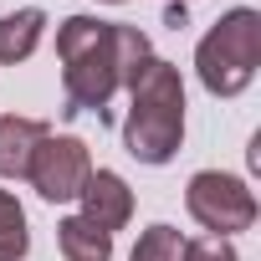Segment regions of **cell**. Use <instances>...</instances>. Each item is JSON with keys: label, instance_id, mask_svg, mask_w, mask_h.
<instances>
[{"label": "cell", "instance_id": "cell-1", "mask_svg": "<svg viewBox=\"0 0 261 261\" xmlns=\"http://www.w3.org/2000/svg\"><path fill=\"white\" fill-rule=\"evenodd\" d=\"M57 57H62V87H67V118L97 113L108 118V102L118 87H128L134 67L149 57V36L139 26H118V21H92L72 16L57 26Z\"/></svg>", "mask_w": 261, "mask_h": 261}, {"label": "cell", "instance_id": "cell-2", "mask_svg": "<svg viewBox=\"0 0 261 261\" xmlns=\"http://www.w3.org/2000/svg\"><path fill=\"white\" fill-rule=\"evenodd\" d=\"M128 123H123V144L139 164H169L185 144V82L174 72V62L164 57H144L128 77Z\"/></svg>", "mask_w": 261, "mask_h": 261}, {"label": "cell", "instance_id": "cell-3", "mask_svg": "<svg viewBox=\"0 0 261 261\" xmlns=\"http://www.w3.org/2000/svg\"><path fill=\"white\" fill-rule=\"evenodd\" d=\"M256 67H261V16L246 11V6H236V11H225V16L210 26V36L200 41L195 72H200L205 92L236 97V92L251 87Z\"/></svg>", "mask_w": 261, "mask_h": 261}, {"label": "cell", "instance_id": "cell-4", "mask_svg": "<svg viewBox=\"0 0 261 261\" xmlns=\"http://www.w3.org/2000/svg\"><path fill=\"white\" fill-rule=\"evenodd\" d=\"M185 205L210 236H230V230H246L256 220V195L236 174H220V169H200L185 190Z\"/></svg>", "mask_w": 261, "mask_h": 261}, {"label": "cell", "instance_id": "cell-5", "mask_svg": "<svg viewBox=\"0 0 261 261\" xmlns=\"http://www.w3.org/2000/svg\"><path fill=\"white\" fill-rule=\"evenodd\" d=\"M87 174H92L87 144H82V139H57V134H46V139L36 144L31 169H26V179L36 185V195L51 200V205L77 200V190L87 185Z\"/></svg>", "mask_w": 261, "mask_h": 261}, {"label": "cell", "instance_id": "cell-6", "mask_svg": "<svg viewBox=\"0 0 261 261\" xmlns=\"http://www.w3.org/2000/svg\"><path fill=\"white\" fill-rule=\"evenodd\" d=\"M77 200H82V220H92L97 230H123L128 225V215H134V190H128L113 169H97V174H87V185L77 190Z\"/></svg>", "mask_w": 261, "mask_h": 261}, {"label": "cell", "instance_id": "cell-7", "mask_svg": "<svg viewBox=\"0 0 261 261\" xmlns=\"http://www.w3.org/2000/svg\"><path fill=\"white\" fill-rule=\"evenodd\" d=\"M46 134H51V128L41 118H16V113L0 118V179H26L31 154H36V144Z\"/></svg>", "mask_w": 261, "mask_h": 261}, {"label": "cell", "instance_id": "cell-8", "mask_svg": "<svg viewBox=\"0 0 261 261\" xmlns=\"http://www.w3.org/2000/svg\"><path fill=\"white\" fill-rule=\"evenodd\" d=\"M41 26H46V11H36V6L0 16V62H6V67L26 62L36 51V41H41Z\"/></svg>", "mask_w": 261, "mask_h": 261}, {"label": "cell", "instance_id": "cell-9", "mask_svg": "<svg viewBox=\"0 0 261 261\" xmlns=\"http://www.w3.org/2000/svg\"><path fill=\"white\" fill-rule=\"evenodd\" d=\"M57 246H62L67 261H113V236L97 230V225L82 220V215H67V220L57 225Z\"/></svg>", "mask_w": 261, "mask_h": 261}, {"label": "cell", "instance_id": "cell-10", "mask_svg": "<svg viewBox=\"0 0 261 261\" xmlns=\"http://www.w3.org/2000/svg\"><path fill=\"white\" fill-rule=\"evenodd\" d=\"M31 251V236H26V210L16 205V195L0 190V261H21Z\"/></svg>", "mask_w": 261, "mask_h": 261}, {"label": "cell", "instance_id": "cell-11", "mask_svg": "<svg viewBox=\"0 0 261 261\" xmlns=\"http://www.w3.org/2000/svg\"><path fill=\"white\" fill-rule=\"evenodd\" d=\"M179 251H185V236L174 225H149L128 261H179Z\"/></svg>", "mask_w": 261, "mask_h": 261}, {"label": "cell", "instance_id": "cell-12", "mask_svg": "<svg viewBox=\"0 0 261 261\" xmlns=\"http://www.w3.org/2000/svg\"><path fill=\"white\" fill-rule=\"evenodd\" d=\"M179 261H241V256H236V246L225 236H205V241H185Z\"/></svg>", "mask_w": 261, "mask_h": 261}, {"label": "cell", "instance_id": "cell-13", "mask_svg": "<svg viewBox=\"0 0 261 261\" xmlns=\"http://www.w3.org/2000/svg\"><path fill=\"white\" fill-rule=\"evenodd\" d=\"M108 6H128V0H108Z\"/></svg>", "mask_w": 261, "mask_h": 261}]
</instances>
